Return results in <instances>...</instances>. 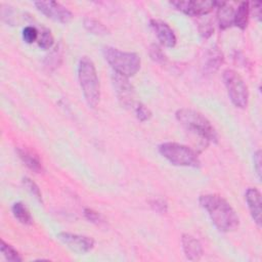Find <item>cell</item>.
I'll list each match as a JSON object with an SVG mask.
<instances>
[{"instance_id":"1","label":"cell","mask_w":262,"mask_h":262,"mask_svg":"<svg viewBox=\"0 0 262 262\" xmlns=\"http://www.w3.org/2000/svg\"><path fill=\"white\" fill-rule=\"evenodd\" d=\"M175 117L184 129L192 136L198 138L195 151H203L211 142L217 143L218 135L211 122L200 112L192 108H179Z\"/></svg>"},{"instance_id":"2","label":"cell","mask_w":262,"mask_h":262,"mask_svg":"<svg viewBox=\"0 0 262 262\" xmlns=\"http://www.w3.org/2000/svg\"><path fill=\"white\" fill-rule=\"evenodd\" d=\"M199 202L219 231L230 232L238 227L239 218L236 212L221 195L216 193L202 194Z\"/></svg>"},{"instance_id":"3","label":"cell","mask_w":262,"mask_h":262,"mask_svg":"<svg viewBox=\"0 0 262 262\" xmlns=\"http://www.w3.org/2000/svg\"><path fill=\"white\" fill-rule=\"evenodd\" d=\"M78 80L85 101L90 107H95L100 99V84L95 66L87 56L79 60Z\"/></svg>"},{"instance_id":"4","label":"cell","mask_w":262,"mask_h":262,"mask_svg":"<svg viewBox=\"0 0 262 262\" xmlns=\"http://www.w3.org/2000/svg\"><path fill=\"white\" fill-rule=\"evenodd\" d=\"M102 53L115 73L126 78L133 77L140 69L141 60L138 54L129 51H122L118 48L105 46Z\"/></svg>"},{"instance_id":"5","label":"cell","mask_w":262,"mask_h":262,"mask_svg":"<svg viewBox=\"0 0 262 262\" xmlns=\"http://www.w3.org/2000/svg\"><path fill=\"white\" fill-rule=\"evenodd\" d=\"M159 152L175 166L191 168L201 166L199 154L193 148L181 143L164 142L159 145Z\"/></svg>"},{"instance_id":"6","label":"cell","mask_w":262,"mask_h":262,"mask_svg":"<svg viewBox=\"0 0 262 262\" xmlns=\"http://www.w3.org/2000/svg\"><path fill=\"white\" fill-rule=\"evenodd\" d=\"M223 81L231 102L238 108L247 107L249 91L242 76L236 71L227 69L223 72Z\"/></svg>"},{"instance_id":"7","label":"cell","mask_w":262,"mask_h":262,"mask_svg":"<svg viewBox=\"0 0 262 262\" xmlns=\"http://www.w3.org/2000/svg\"><path fill=\"white\" fill-rule=\"evenodd\" d=\"M34 5L38 11L54 21L68 24L73 18V13L56 1H35Z\"/></svg>"},{"instance_id":"8","label":"cell","mask_w":262,"mask_h":262,"mask_svg":"<svg viewBox=\"0 0 262 262\" xmlns=\"http://www.w3.org/2000/svg\"><path fill=\"white\" fill-rule=\"evenodd\" d=\"M56 237L73 252L78 254H86L94 248V239L87 235L61 231Z\"/></svg>"},{"instance_id":"9","label":"cell","mask_w":262,"mask_h":262,"mask_svg":"<svg viewBox=\"0 0 262 262\" xmlns=\"http://www.w3.org/2000/svg\"><path fill=\"white\" fill-rule=\"evenodd\" d=\"M170 4L187 15L200 16L208 14L213 8H216L217 1H172Z\"/></svg>"},{"instance_id":"10","label":"cell","mask_w":262,"mask_h":262,"mask_svg":"<svg viewBox=\"0 0 262 262\" xmlns=\"http://www.w3.org/2000/svg\"><path fill=\"white\" fill-rule=\"evenodd\" d=\"M112 80L115 91L121 103L125 106H134V89L128 81V78L114 73L112 76Z\"/></svg>"},{"instance_id":"11","label":"cell","mask_w":262,"mask_h":262,"mask_svg":"<svg viewBox=\"0 0 262 262\" xmlns=\"http://www.w3.org/2000/svg\"><path fill=\"white\" fill-rule=\"evenodd\" d=\"M149 24H150V27H151L152 31L155 32L158 40L160 41V43L163 46L172 48L176 45L177 39H176L175 33L167 23L160 20V19L152 18V19H150Z\"/></svg>"},{"instance_id":"12","label":"cell","mask_w":262,"mask_h":262,"mask_svg":"<svg viewBox=\"0 0 262 262\" xmlns=\"http://www.w3.org/2000/svg\"><path fill=\"white\" fill-rule=\"evenodd\" d=\"M245 200L247 202L250 214L254 222L261 226V193L255 187H249L245 193Z\"/></svg>"},{"instance_id":"13","label":"cell","mask_w":262,"mask_h":262,"mask_svg":"<svg viewBox=\"0 0 262 262\" xmlns=\"http://www.w3.org/2000/svg\"><path fill=\"white\" fill-rule=\"evenodd\" d=\"M182 249L186 259L190 261H198L203 256V247L199 239L194 236L184 233L181 237Z\"/></svg>"},{"instance_id":"14","label":"cell","mask_w":262,"mask_h":262,"mask_svg":"<svg viewBox=\"0 0 262 262\" xmlns=\"http://www.w3.org/2000/svg\"><path fill=\"white\" fill-rule=\"evenodd\" d=\"M217 20L220 29L225 30L233 25L234 8L227 2L217 1Z\"/></svg>"},{"instance_id":"15","label":"cell","mask_w":262,"mask_h":262,"mask_svg":"<svg viewBox=\"0 0 262 262\" xmlns=\"http://www.w3.org/2000/svg\"><path fill=\"white\" fill-rule=\"evenodd\" d=\"M223 61H224L223 53L220 51V49L217 46H213L206 53L205 63H204L205 73L207 74L215 73L223 63Z\"/></svg>"},{"instance_id":"16","label":"cell","mask_w":262,"mask_h":262,"mask_svg":"<svg viewBox=\"0 0 262 262\" xmlns=\"http://www.w3.org/2000/svg\"><path fill=\"white\" fill-rule=\"evenodd\" d=\"M16 152L21 162L35 173H41L43 171V165L39 157L29 149L17 147Z\"/></svg>"},{"instance_id":"17","label":"cell","mask_w":262,"mask_h":262,"mask_svg":"<svg viewBox=\"0 0 262 262\" xmlns=\"http://www.w3.org/2000/svg\"><path fill=\"white\" fill-rule=\"evenodd\" d=\"M250 17V3L242 2L238 7L234 10L233 16V25L239 28L241 30H245L248 27Z\"/></svg>"},{"instance_id":"18","label":"cell","mask_w":262,"mask_h":262,"mask_svg":"<svg viewBox=\"0 0 262 262\" xmlns=\"http://www.w3.org/2000/svg\"><path fill=\"white\" fill-rule=\"evenodd\" d=\"M12 214L14 218L24 225H31L33 223V217L26 207V205L21 202H16L11 207Z\"/></svg>"},{"instance_id":"19","label":"cell","mask_w":262,"mask_h":262,"mask_svg":"<svg viewBox=\"0 0 262 262\" xmlns=\"http://www.w3.org/2000/svg\"><path fill=\"white\" fill-rule=\"evenodd\" d=\"M83 25H84V28L93 35L104 36L110 32L108 29L101 21H99L94 17H90V16L84 17Z\"/></svg>"},{"instance_id":"20","label":"cell","mask_w":262,"mask_h":262,"mask_svg":"<svg viewBox=\"0 0 262 262\" xmlns=\"http://www.w3.org/2000/svg\"><path fill=\"white\" fill-rule=\"evenodd\" d=\"M0 250H1V253H2L3 257L7 261H10V262H20V261H23V258L20 257L19 253L12 246L6 244L3 239L1 241V244H0Z\"/></svg>"},{"instance_id":"21","label":"cell","mask_w":262,"mask_h":262,"mask_svg":"<svg viewBox=\"0 0 262 262\" xmlns=\"http://www.w3.org/2000/svg\"><path fill=\"white\" fill-rule=\"evenodd\" d=\"M54 38L49 29H43L39 34L38 38V46L44 50H49L53 46Z\"/></svg>"},{"instance_id":"22","label":"cell","mask_w":262,"mask_h":262,"mask_svg":"<svg viewBox=\"0 0 262 262\" xmlns=\"http://www.w3.org/2000/svg\"><path fill=\"white\" fill-rule=\"evenodd\" d=\"M61 61V51L58 46L54 47L53 50L46 56L45 58V66L49 70H54L56 69Z\"/></svg>"},{"instance_id":"23","label":"cell","mask_w":262,"mask_h":262,"mask_svg":"<svg viewBox=\"0 0 262 262\" xmlns=\"http://www.w3.org/2000/svg\"><path fill=\"white\" fill-rule=\"evenodd\" d=\"M23 185L24 187L40 203H42V193L41 190L39 188V186L36 184V182H34L30 177H24L23 180Z\"/></svg>"},{"instance_id":"24","label":"cell","mask_w":262,"mask_h":262,"mask_svg":"<svg viewBox=\"0 0 262 262\" xmlns=\"http://www.w3.org/2000/svg\"><path fill=\"white\" fill-rule=\"evenodd\" d=\"M21 36H23V40L28 43V44H31V43H34L36 41H38V38H39V32L38 30L33 27V26H27L23 29V32H21Z\"/></svg>"},{"instance_id":"25","label":"cell","mask_w":262,"mask_h":262,"mask_svg":"<svg viewBox=\"0 0 262 262\" xmlns=\"http://www.w3.org/2000/svg\"><path fill=\"white\" fill-rule=\"evenodd\" d=\"M149 55L152 60L159 63H164L166 61V55L161 49V47L157 44H151L149 47Z\"/></svg>"},{"instance_id":"26","label":"cell","mask_w":262,"mask_h":262,"mask_svg":"<svg viewBox=\"0 0 262 262\" xmlns=\"http://www.w3.org/2000/svg\"><path fill=\"white\" fill-rule=\"evenodd\" d=\"M135 115L136 118L140 121V122H146L151 118V112L148 107H146L144 104L142 103H137L135 106Z\"/></svg>"},{"instance_id":"27","label":"cell","mask_w":262,"mask_h":262,"mask_svg":"<svg viewBox=\"0 0 262 262\" xmlns=\"http://www.w3.org/2000/svg\"><path fill=\"white\" fill-rule=\"evenodd\" d=\"M150 207L154 211L160 214H164L168 210V204L163 199H154L152 201H150Z\"/></svg>"},{"instance_id":"28","label":"cell","mask_w":262,"mask_h":262,"mask_svg":"<svg viewBox=\"0 0 262 262\" xmlns=\"http://www.w3.org/2000/svg\"><path fill=\"white\" fill-rule=\"evenodd\" d=\"M84 215L86 217L87 220L93 222V223H100L102 221L101 219V216L98 212L92 210V209H89V208H85L84 209Z\"/></svg>"},{"instance_id":"29","label":"cell","mask_w":262,"mask_h":262,"mask_svg":"<svg viewBox=\"0 0 262 262\" xmlns=\"http://www.w3.org/2000/svg\"><path fill=\"white\" fill-rule=\"evenodd\" d=\"M199 31H200V34L202 37L209 38L214 32V28H213L212 24L210 21H208L205 24H201L199 27Z\"/></svg>"},{"instance_id":"30","label":"cell","mask_w":262,"mask_h":262,"mask_svg":"<svg viewBox=\"0 0 262 262\" xmlns=\"http://www.w3.org/2000/svg\"><path fill=\"white\" fill-rule=\"evenodd\" d=\"M253 161H254V169L256 171L258 179L260 180L261 179V173H262L261 172L262 168H261V150L260 149H258L257 151L254 152Z\"/></svg>"},{"instance_id":"31","label":"cell","mask_w":262,"mask_h":262,"mask_svg":"<svg viewBox=\"0 0 262 262\" xmlns=\"http://www.w3.org/2000/svg\"><path fill=\"white\" fill-rule=\"evenodd\" d=\"M252 6H250V14L252 13V15L258 20H261V5L262 3L260 1H255L250 3Z\"/></svg>"}]
</instances>
